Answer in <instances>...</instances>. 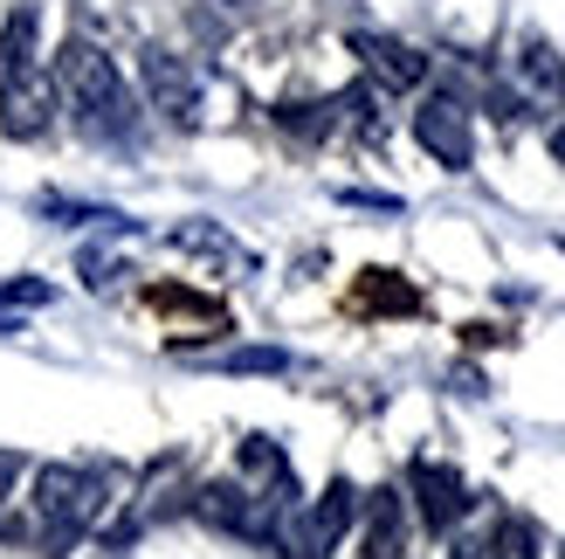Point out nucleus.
<instances>
[{
  "label": "nucleus",
  "mask_w": 565,
  "mask_h": 559,
  "mask_svg": "<svg viewBox=\"0 0 565 559\" xmlns=\"http://www.w3.org/2000/svg\"><path fill=\"white\" fill-rule=\"evenodd\" d=\"M407 552V505L401 491H373L365 497V559H401Z\"/></svg>",
  "instance_id": "10"
},
{
  "label": "nucleus",
  "mask_w": 565,
  "mask_h": 559,
  "mask_svg": "<svg viewBox=\"0 0 565 559\" xmlns=\"http://www.w3.org/2000/svg\"><path fill=\"white\" fill-rule=\"evenodd\" d=\"M55 104L76 118L83 138H131V125H138V104L125 91L118 63L83 35H70L55 49Z\"/></svg>",
  "instance_id": "1"
},
{
  "label": "nucleus",
  "mask_w": 565,
  "mask_h": 559,
  "mask_svg": "<svg viewBox=\"0 0 565 559\" xmlns=\"http://www.w3.org/2000/svg\"><path fill=\"white\" fill-rule=\"evenodd\" d=\"M138 83H146V104L166 125H201V76H193V63H180L173 49L138 55Z\"/></svg>",
  "instance_id": "6"
},
{
  "label": "nucleus",
  "mask_w": 565,
  "mask_h": 559,
  "mask_svg": "<svg viewBox=\"0 0 565 559\" xmlns=\"http://www.w3.org/2000/svg\"><path fill=\"white\" fill-rule=\"evenodd\" d=\"M55 291L42 284V276H14V284H0V312H42Z\"/></svg>",
  "instance_id": "16"
},
{
  "label": "nucleus",
  "mask_w": 565,
  "mask_h": 559,
  "mask_svg": "<svg viewBox=\"0 0 565 559\" xmlns=\"http://www.w3.org/2000/svg\"><path fill=\"white\" fill-rule=\"evenodd\" d=\"M414 146L428 152L435 166H448V173H469V166H476V125H469V110L456 97H420L414 104Z\"/></svg>",
  "instance_id": "5"
},
{
  "label": "nucleus",
  "mask_w": 565,
  "mask_h": 559,
  "mask_svg": "<svg viewBox=\"0 0 565 559\" xmlns=\"http://www.w3.org/2000/svg\"><path fill=\"white\" fill-rule=\"evenodd\" d=\"M352 518H359V491H352L345 477H331L318 497H310V505L282 511L276 546L290 552V559H331V552H338V539L352 532Z\"/></svg>",
  "instance_id": "3"
},
{
  "label": "nucleus",
  "mask_w": 565,
  "mask_h": 559,
  "mask_svg": "<svg viewBox=\"0 0 565 559\" xmlns=\"http://www.w3.org/2000/svg\"><path fill=\"white\" fill-rule=\"evenodd\" d=\"M35 525H42V546H76L83 532L97 525V511H104V477L97 470H76V463H42L35 470Z\"/></svg>",
  "instance_id": "2"
},
{
  "label": "nucleus",
  "mask_w": 565,
  "mask_h": 559,
  "mask_svg": "<svg viewBox=\"0 0 565 559\" xmlns=\"http://www.w3.org/2000/svg\"><path fill=\"white\" fill-rule=\"evenodd\" d=\"M511 104L531 110V118H552V125L565 118V55L539 28H524L511 49Z\"/></svg>",
  "instance_id": "4"
},
{
  "label": "nucleus",
  "mask_w": 565,
  "mask_h": 559,
  "mask_svg": "<svg viewBox=\"0 0 565 559\" xmlns=\"http://www.w3.org/2000/svg\"><path fill=\"white\" fill-rule=\"evenodd\" d=\"M21 477V456H8V450H0V505H8V484Z\"/></svg>",
  "instance_id": "18"
},
{
  "label": "nucleus",
  "mask_w": 565,
  "mask_h": 559,
  "mask_svg": "<svg viewBox=\"0 0 565 559\" xmlns=\"http://www.w3.org/2000/svg\"><path fill=\"white\" fill-rule=\"evenodd\" d=\"M35 28H42V8H35V0L0 21V76H8V70H28V55H35Z\"/></svg>",
  "instance_id": "13"
},
{
  "label": "nucleus",
  "mask_w": 565,
  "mask_h": 559,
  "mask_svg": "<svg viewBox=\"0 0 565 559\" xmlns=\"http://www.w3.org/2000/svg\"><path fill=\"white\" fill-rule=\"evenodd\" d=\"M497 559H539V525L531 518H503L497 525V539H490Z\"/></svg>",
  "instance_id": "14"
},
{
  "label": "nucleus",
  "mask_w": 565,
  "mask_h": 559,
  "mask_svg": "<svg viewBox=\"0 0 565 559\" xmlns=\"http://www.w3.org/2000/svg\"><path fill=\"white\" fill-rule=\"evenodd\" d=\"M448 559H497V552H490V539H456V546H448Z\"/></svg>",
  "instance_id": "17"
},
{
  "label": "nucleus",
  "mask_w": 565,
  "mask_h": 559,
  "mask_svg": "<svg viewBox=\"0 0 565 559\" xmlns=\"http://www.w3.org/2000/svg\"><path fill=\"white\" fill-rule=\"evenodd\" d=\"M235 470H242V484H256V491H290V463H282V450L269 435H242Z\"/></svg>",
  "instance_id": "12"
},
{
  "label": "nucleus",
  "mask_w": 565,
  "mask_h": 559,
  "mask_svg": "<svg viewBox=\"0 0 565 559\" xmlns=\"http://www.w3.org/2000/svg\"><path fill=\"white\" fill-rule=\"evenodd\" d=\"M276 125H290V131H303V138H324V131L338 125V110H331V104H276Z\"/></svg>",
  "instance_id": "15"
},
{
  "label": "nucleus",
  "mask_w": 565,
  "mask_h": 559,
  "mask_svg": "<svg viewBox=\"0 0 565 559\" xmlns=\"http://www.w3.org/2000/svg\"><path fill=\"white\" fill-rule=\"evenodd\" d=\"M558 559H565V552H558Z\"/></svg>",
  "instance_id": "20"
},
{
  "label": "nucleus",
  "mask_w": 565,
  "mask_h": 559,
  "mask_svg": "<svg viewBox=\"0 0 565 559\" xmlns=\"http://www.w3.org/2000/svg\"><path fill=\"white\" fill-rule=\"evenodd\" d=\"M352 304H359V312H380V318H414L420 312V291L407 284L401 270H359Z\"/></svg>",
  "instance_id": "11"
},
{
  "label": "nucleus",
  "mask_w": 565,
  "mask_h": 559,
  "mask_svg": "<svg viewBox=\"0 0 565 559\" xmlns=\"http://www.w3.org/2000/svg\"><path fill=\"white\" fill-rule=\"evenodd\" d=\"M407 491H414V511H420V525L428 532H456V525L469 518V484H462V470H448V463H435V456H420V463H407Z\"/></svg>",
  "instance_id": "8"
},
{
  "label": "nucleus",
  "mask_w": 565,
  "mask_h": 559,
  "mask_svg": "<svg viewBox=\"0 0 565 559\" xmlns=\"http://www.w3.org/2000/svg\"><path fill=\"white\" fill-rule=\"evenodd\" d=\"M55 110H63V104H55V76L49 70L28 63V70L0 76V131H8V138H21V146H28V138H42L55 125Z\"/></svg>",
  "instance_id": "7"
},
{
  "label": "nucleus",
  "mask_w": 565,
  "mask_h": 559,
  "mask_svg": "<svg viewBox=\"0 0 565 559\" xmlns=\"http://www.w3.org/2000/svg\"><path fill=\"white\" fill-rule=\"evenodd\" d=\"M552 159H558V166H565V118H558V125H552Z\"/></svg>",
  "instance_id": "19"
},
{
  "label": "nucleus",
  "mask_w": 565,
  "mask_h": 559,
  "mask_svg": "<svg viewBox=\"0 0 565 559\" xmlns=\"http://www.w3.org/2000/svg\"><path fill=\"white\" fill-rule=\"evenodd\" d=\"M345 49L365 63V76H373L380 91H420V83H428V55L407 49L401 35H380V28H352Z\"/></svg>",
  "instance_id": "9"
}]
</instances>
